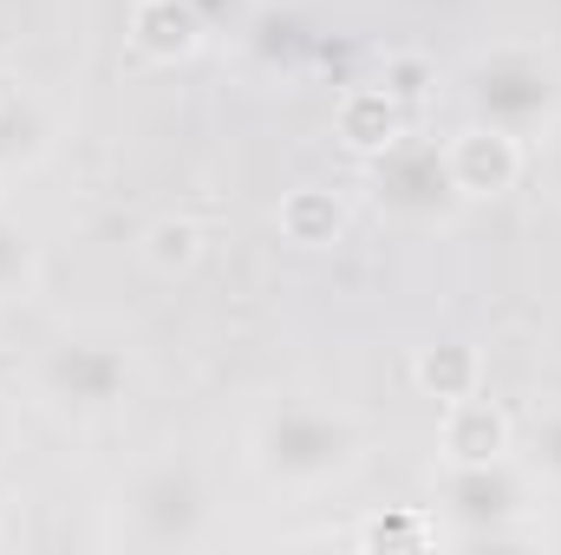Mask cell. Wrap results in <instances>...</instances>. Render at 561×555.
I'll return each instance as SVG.
<instances>
[{
    "label": "cell",
    "mask_w": 561,
    "mask_h": 555,
    "mask_svg": "<svg viewBox=\"0 0 561 555\" xmlns=\"http://www.w3.org/2000/svg\"><path fill=\"white\" fill-rule=\"evenodd\" d=\"M131 33H138L144 53H163V59H176V53H190V46H196V13H190L183 0H138V20H131Z\"/></svg>",
    "instance_id": "1"
},
{
    "label": "cell",
    "mask_w": 561,
    "mask_h": 555,
    "mask_svg": "<svg viewBox=\"0 0 561 555\" xmlns=\"http://www.w3.org/2000/svg\"><path fill=\"white\" fill-rule=\"evenodd\" d=\"M457 177L470 190H503L516 177V144L503 138V132H470V138L457 144Z\"/></svg>",
    "instance_id": "2"
},
{
    "label": "cell",
    "mask_w": 561,
    "mask_h": 555,
    "mask_svg": "<svg viewBox=\"0 0 561 555\" xmlns=\"http://www.w3.org/2000/svg\"><path fill=\"white\" fill-rule=\"evenodd\" d=\"M340 132L359 144V150H379V144H392V132H399V112H392L386 92H353L346 112H340Z\"/></svg>",
    "instance_id": "3"
},
{
    "label": "cell",
    "mask_w": 561,
    "mask_h": 555,
    "mask_svg": "<svg viewBox=\"0 0 561 555\" xmlns=\"http://www.w3.org/2000/svg\"><path fill=\"white\" fill-rule=\"evenodd\" d=\"M280 223H287L300 242H327V236L340 229V203H333V196H320V190H300V196H287Z\"/></svg>",
    "instance_id": "4"
},
{
    "label": "cell",
    "mask_w": 561,
    "mask_h": 555,
    "mask_svg": "<svg viewBox=\"0 0 561 555\" xmlns=\"http://www.w3.org/2000/svg\"><path fill=\"white\" fill-rule=\"evenodd\" d=\"M496 444H503V418L490 412V406H463V412L450 418V451H457V457L477 464V457H490Z\"/></svg>",
    "instance_id": "5"
},
{
    "label": "cell",
    "mask_w": 561,
    "mask_h": 555,
    "mask_svg": "<svg viewBox=\"0 0 561 555\" xmlns=\"http://www.w3.org/2000/svg\"><path fill=\"white\" fill-rule=\"evenodd\" d=\"M419 380L437 393V399H457V393H463V380H470V353H457V347L431 353V360L419 366Z\"/></svg>",
    "instance_id": "6"
},
{
    "label": "cell",
    "mask_w": 561,
    "mask_h": 555,
    "mask_svg": "<svg viewBox=\"0 0 561 555\" xmlns=\"http://www.w3.org/2000/svg\"><path fill=\"white\" fill-rule=\"evenodd\" d=\"M150 242H157V262H190L196 256V229L190 223H163Z\"/></svg>",
    "instance_id": "7"
},
{
    "label": "cell",
    "mask_w": 561,
    "mask_h": 555,
    "mask_svg": "<svg viewBox=\"0 0 561 555\" xmlns=\"http://www.w3.org/2000/svg\"><path fill=\"white\" fill-rule=\"evenodd\" d=\"M392 79H399L392 92H405V99H419V92H424V66H419V59H399V66H392Z\"/></svg>",
    "instance_id": "8"
}]
</instances>
